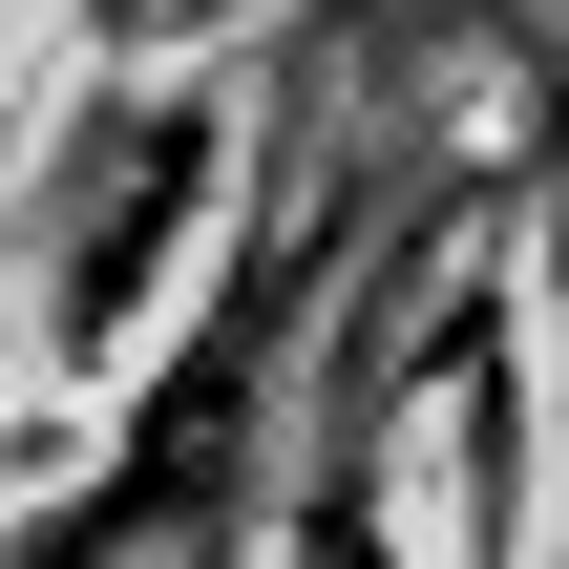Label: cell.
Returning <instances> with one entry per match:
<instances>
[{
	"instance_id": "cell-4",
	"label": "cell",
	"mask_w": 569,
	"mask_h": 569,
	"mask_svg": "<svg viewBox=\"0 0 569 569\" xmlns=\"http://www.w3.org/2000/svg\"><path fill=\"white\" fill-rule=\"evenodd\" d=\"M549 317H569V211H549Z\"/></svg>"
},
{
	"instance_id": "cell-2",
	"label": "cell",
	"mask_w": 569,
	"mask_h": 569,
	"mask_svg": "<svg viewBox=\"0 0 569 569\" xmlns=\"http://www.w3.org/2000/svg\"><path fill=\"white\" fill-rule=\"evenodd\" d=\"M232 148H253V42H169L127 84H84L42 148H21V380H42V443H63V380L127 401L190 296L232 274Z\"/></svg>"
},
{
	"instance_id": "cell-3",
	"label": "cell",
	"mask_w": 569,
	"mask_h": 569,
	"mask_svg": "<svg viewBox=\"0 0 569 569\" xmlns=\"http://www.w3.org/2000/svg\"><path fill=\"white\" fill-rule=\"evenodd\" d=\"M211 21H232V42H253V21H296V0H211Z\"/></svg>"
},
{
	"instance_id": "cell-1",
	"label": "cell",
	"mask_w": 569,
	"mask_h": 569,
	"mask_svg": "<svg viewBox=\"0 0 569 569\" xmlns=\"http://www.w3.org/2000/svg\"><path fill=\"white\" fill-rule=\"evenodd\" d=\"M380 190H296L232 232V274L190 296V338L106 401L84 486L21 507V569H274V507H296V422H317V359L338 317L380 296Z\"/></svg>"
}]
</instances>
